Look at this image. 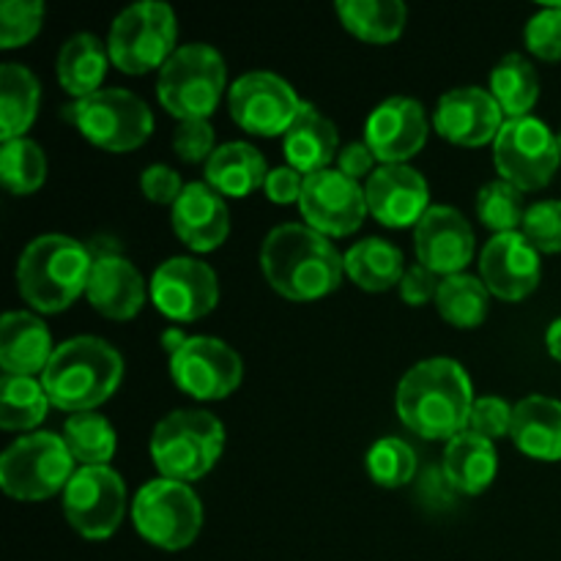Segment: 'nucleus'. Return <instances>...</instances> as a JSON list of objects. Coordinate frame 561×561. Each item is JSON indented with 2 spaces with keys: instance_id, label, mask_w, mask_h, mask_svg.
<instances>
[{
  "instance_id": "2f4dec72",
  "label": "nucleus",
  "mask_w": 561,
  "mask_h": 561,
  "mask_svg": "<svg viewBox=\"0 0 561 561\" xmlns=\"http://www.w3.org/2000/svg\"><path fill=\"white\" fill-rule=\"evenodd\" d=\"M340 22L356 38L370 44H389L403 33L405 5L400 0H340Z\"/></svg>"
},
{
  "instance_id": "6e6552de",
  "label": "nucleus",
  "mask_w": 561,
  "mask_h": 561,
  "mask_svg": "<svg viewBox=\"0 0 561 561\" xmlns=\"http://www.w3.org/2000/svg\"><path fill=\"white\" fill-rule=\"evenodd\" d=\"M75 463L64 436L31 433L0 455V488L16 502H44L66 491L75 477Z\"/></svg>"
},
{
  "instance_id": "e433bc0d",
  "label": "nucleus",
  "mask_w": 561,
  "mask_h": 561,
  "mask_svg": "<svg viewBox=\"0 0 561 561\" xmlns=\"http://www.w3.org/2000/svg\"><path fill=\"white\" fill-rule=\"evenodd\" d=\"M47 179V157L27 137L0 146V181L14 195H31Z\"/></svg>"
},
{
  "instance_id": "20e7f679",
  "label": "nucleus",
  "mask_w": 561,
  "mask_h": 561,
  "mask_svg": "<svg viewBox=\"0 0 561 561\" xmlns=\"http://www.w3.org/2000/svg\"><path fill=\"white\" fill-rule=\"evenodd\" d=\"M124 359L102 337H71L55 348L47 370L42 373L44 392L60 411H93L107 403L121 387Z\"/></svg>"
},
{
  "instance_id": "ea45409f",
  "label": "nucleus",
  "mask_w": 561,
  "mask_h": 561,
  "mask_svg": "<svg viewBox=\"0 0 561 561\" xmlns=\"http://www.w3.org/2000/svg\"><path fill=\"white\" fill-rule=\"evenodd\" d=\"M44 22L42 0H3L0 3V47L14 49L36 38Z\"/></svg>"
},
{
  "instance_id": "de8ad7c7",
  "label": "nucleus",
  "mask_w": 561,
  "mask_h": 561,
  "mask_svg": "<svg viewBox=\"0 0 561 561\" xmlns=\"http://www.w3.org/2000/svg\"><path fill=\"white\" fill-rule=\"evenodd\" d=\"M263 190H266L268 201L279 203V206L299 203L301 190H305V175H301L299 170L290 168V164H285V168H274L268 170Z\"/></svg>"
},
{
  "instance_id": "4468645a",
  "label": "nucleus",
  "mask_w": 561,
  "mask_h": 561,
  "mask_svg": "<svg viewBox=\"0 0 561 561\" xmlns=\"http://www.w3.org/2000/svg\"><path fill=\"white\" fill-rule=\"evenodd\" d=\"M170 378L195 400H222L239 389L244 362L217 337H190L170 354Z\"/></svg>"
},
{
  "instance_id": "0eeeda50",
  "label": "nucleus",
  "mask_w": 561,
  "mask_h": 561,
  "mask_svg": "<svg viewBox=\"0 0 561 561\" xmlns=\"http://www.w3.org/2000/svg\"><path fill=\"white\" fill-rule=\"evenodd\" d=\"M179 20L162 0H142L121 11L110 25V60L124 75H148L173 58Z\"/></svg>"
},
{
  "instance_id": "9d476101",
  "label": "nucleus",
  "mask_w": 561,
  "mask_h": 561,
  "mask_svg": "<svg viewBox=\"0 0 561 561\" xmlns=\"http://www.w3.org/2000/svg\"><path fill=\"white\" fill-rule=\"evenodd\" d=\"M131 520L142 540L162 551H184L203 529L201 496L186 482H146L131 502Z\"/></svg>"
},
{
  "instance_id": "c9c22d12",
  "label": "nucleus",
  "mask_w": 561,
  "mask_h": 561,
  "mask_svg": "<svg viewBox=\"0 0 561 561\" xmlns=\"http://www.w3.org/2000/svg\"><path fill=\"white\" fill-rule=\"evenodd\" d=\"M64 442L71 458L82 466H107L118 447L115 427L96 411L71 414L64 425Z\"/></svg>"
},
{
  "instance_id": "37998d69",
  "label": "nucleus",
  "mask_w": 561,
  "mask_h": 561,
  "mask_svg": "<svg viewBox=\"0 0 561 561\" xmlns=\"http://www.w3.org/2000/svg\"><path fill=\"white\" fill-rule=\"evenodd\" d=\"M513 414L515 405H510L504 398H496V394H485V398L474 400V409H471L469 416V431L488 438V442H496V438L513 433Z\"/></svg>"
},
{
  "instance_id": "9b49d317",
  "label": "nucleus",
  "mask_w": 561,
  "mask_h": 561,
  "mask_svg": "<svg viewBox=\"0 0 561 561\" xmlns=\"http://www.w3.org/2000/svg\"><path fill=\"white\" fill-rule=\"evenodd\" d=\"M493 162L504 181L520 192H537L557 175L561 164L559 137L535 115L510 118L493 140Z\"/></svg>"
},
{
  "instance_id": "a18cd8bd",
  "label": "nucleus",
  "mask_w": 561,
  "mask_h": 561,
  "mask_svg": "<svg viewBox=\"0 0 561 561\" xmlns=\"http://www.w3.org/2000/svg\"><path fill=\"white\" fill-rule=\"evenodd\" d=\"M184 186L186 184H181V175L173 168H168V164H148L140 175L142 195L151 203H159V206L173 208V203L179 201Z\"/></svg>"
},
{
  "instance_id": "09e8293b",
  "label": "nucleus",
  "mask_w": 561,
  "mask_h": 561,
  "mask_svg": "<svg viewBox=\"0 0 561 561\" xmlns=\"http://www.w3.org/2000/svg\"><path fill=\"white\" fill-rule=\"evenodd\" d=\"M373 162H376V153L370 151L367 142H348V146L340 148L337 153V170L354 181L365 179V175L370 179Z\"/></svg>"
},
{
  "instance_id": "dca6fc26",
  "label": "nucleus",
  "mask_w": 561,
  "mask_h": 561,
  "mask_svg": "<svg viewBox=\"0 0 561 561\" xmlns=\"http://www.w3.org/2000/svg\"><path fill=\"white\" fill-rule=\"evenodd\" d=\"M153 305L170 321L190 323L208 316L219 301V277L197 257H170L148 285Z\"/></svg>"
},
{
  "instance_id": "7c9ffc66",
  "label": "nucleus",
  "mask_w": 561,
  "mask_h": 561,
  "mask_svg": "<svg viewBox=\"0 0 561 561\" xmlns=\"http://www.w3.org/2000/svg\"><path fill=\"white\" fill-rule=\"evenodd\" d=\"M38 88L36 75L22 64L0 66V140H20L31 129L38 113Z\"/></svg>"
},
{
  "instance_id": "473e14b6",
  "label": "nucleus",
  "mask_w": 561,
  "mask_h": 561,
  "mask_svg": "<svg viewBox=\"0 0 561 561\" xmlns=\"http://www.w3.org/2000/svg\"><path fill=\"white\" fill-rule=\"evenodd\" d=\"M491 93L502 113L510 118H526L540 99V77L520 53H510L493 66Z\"/></svg>"
},
{
  "instance_id": "8fccbe9b",
  "label": "nucleus",
  "mask_w": 561,
  "mask_h": 561,
  "mask_svg": "<svg viewBox=\"0 0 561 561\" xmlns=\"http://www.w3.org/2000/svg\"><path fill=\"white\" fill-rule=\"evenodd\" d=\"M546 345H548V354H551L557 362H561V318H557V321L548 327Z\"/></svg>"
},
{
  "instance_id": "bb28decb",
  "label": "nucleus",
  "mask_w": 561,
  "mask_h": 561,
  "mask_svg": "<svg viewBox=\"0 0 561 561\" xmlns=\"http://www.w3.org/2000/svg\"><path fill=\"white\" fill-rule=\"evenodd\" d=\"M499 455L493 442L477 436V433L463 431L455 438H449L444 449V477L455 491L466 496L488 491L491 482L496 480Z\"/></svg>"
},
{
  "instance_id": "6ab92c4d",
  "label": "nucleus",
  "mask_w": 561,
  "mask_h": 561,
  "mask_svg": "<svg viewBox=\"0 0 561 561\" xmlns=\"http://www.w3.org/2000/svg\"><path fill=\"white\" fill-rule=\"evenodd\" d=\"M480 277L496 299H526L540 285V252L526 241L520 230L493 236L480 252Z\"/></svg>"
},
{
  "instance_id": "603ef678",
  "label": "nucleus",
  "mask_w": 561,
  "mask_h": 561,
  "mask_svg": "<svg viewBox=\"0 0 561 561\" xmlns=\"http://www.w3.org/2000/svg\"><path fill=\"white\" fill-rule=\"evenodd\" d=\"M557 137H559V153H561V129H559V135H557Z\"/></svg>"
},
{
  "instance_id": "a19ab883",
  "label": "nucleus",
  "mask_w": 561,
  "mask_h": 561,
  "mask_svg": "<svg viewBox=\"0 0 561 561\" xmlns=\"http://www.w3.org/2000/svg\"><path fill=\"white\" fill-rule=\"evenodd\" d=\"M520 233L540 255L561 252V201H540L526 208Z\"/></svg>"
},
{
  "instance_id": "f3484780",
  "label": "nucleus",
  "mask_w": 561,
  "mask_h": 561,
  "mask_svg": "<svg viewBox=\"0 0 561 561\" xmlns=\"http://www.w3.org/2000/svg\"><path fill=\"white\" fill-rule=\"evenodd\" d=\"M416 261L438 277L463 274L474 257L477 241L469 219L453 206H431L414 228Z\"/></svg>"
},
{
  "instance_id": "423d86ee",
  "label": "nucleus",
  "mask_w": 561,
  "mask_h": 561,
  "mask_svg": "<svg viewBox=\"0 0 561 561\" xmlns=\"http://www.w3.org/2000/svg\"><path fill=\"white\" fill-rule=\"evenodd\" d=\"M225 77V58L211 44H184L159 71V102L179 121H208L222 99Z\"/></svg>"
},
{
  "instance_id": "a878e982",
  "label": "nucleus",
  "mask_w": 561,
  "mask_h": 561,
  "mask_svg": "<svg viewBox=\"0 0 561 561\" xmlns=\"http://www.w3.org/2000/svg\"><path fill=\"white\" fill-rule=\"evenodd\" d=\"M513 442L535 460H561V403L546 394H529L515 403Z\"/></svg>"
},
{
  "instance_id": "58836bf2",
  "label": "nucleus",
  "mask_w": 561,
  "mask_h": 561,
  "mask_svg": "<svg viewBox=\"0 0 561 561\" xmlns=\"http://www.w3.org/2000/svg\"><path fill=\"white\" fill-rule=\"evenodd\" d=\"M367 474L381 488H403L416 474V455L403 438H378L367 453Z\"/></svg>"
},
{
  "instance_id": "72a5a7b5",
  "label": "nucleus",
  "mask_w": 561,
  "mask_h": 561,
  "mask_svg": "<svg viewBox=\"0 0 561 561\" xmlns=\"http://www.w3.org/2000/svg\"><path fill=\"white\" fill-rule=\"evenodd\" d=\"M49 398L44 383L33 376L0 378V427L3 431H31L47 416Z\"/></svg>"
},
{
  "instance_id": "2eb2a0df",
  "label": "nucleus",
  "mask_w": 561,
  "mask_h": 561,
  "mask_svg": "<svg viewBox=\"0 0 561 561\" xmlns=\"http://www.w3.org/2000/svg\"><path fill=\"white\" fill-rule=\"evenodd\" d=\"M299 211L307 228L321 236H351L362 228L367 211L365 186L348 179L337 168L305 175V190L299 197Z\"/></svg>"
},
{
  "instance_id": "1a4fd4ad",
  "label": "nucleus",
  "mask_w": 561,
  "mask_h": 561,
  "mask_svg": "<svg viewBox=\"0 0 561 561\" xmlns=\"http://www.w3.org/2000/svg\"><path fill=\"white\" fill-rule=\"evenodd\" d=\"M64 118H69L93 146L113 153L140 148L153 131L151 107L124 88H102L93 96L69 104L64 107Z\"/></svg>"
},
{
  "instance_id": "f03ea898",
  "label": "nucleus",
  "mask_w": 561,
  "mask_h": 561,
  "mask_svg": "<svg viewBox=\"0 0 561 561\" xmlns=\"http://www.w3.org/2000/svg\"><path fill=\"white\" fill-rule=\"evenodd\" d=\"M266 283L290 301H316L343 283V255L307 225H277L261 247Z\"/></svg>"
},
{
  "instance_id": "c85d7f7f",
  "label": "nucleus",
  "mask_w": 561,
  "mask_h": 561,
  "mask_svg": "<svg viewBox=\"0 0 561 561\" xmlns=\"http://www.w3.org/2000/svg\"><path fill=\"white\" fill-rule=\"evenodd\" d=\"M266 159L250 142H225L206 162V184L222 197H247L266 184Z\"/></svg>"
},
{
  "instance_id": "7ed1b4c3",
  "label": "nucleus",
  "mask_w": 561,
  "mask_h": 561,
  "mask_svg": "<svg viewBox=\"0 0 561 561\" xmlns=\"http://www.w3.org/2000/svg\"><path fill=\"white\" fill-rule=\"evenodd\" d=\"M93 255L82 241L64 233L33 239L16 263V288L33 310L53 316L88 290Z\"/></svg>"
},
{
  "instance_id": "ddd939ff",
  "label": "nucleus",
  "mask_w": 561,
  "mask_h": 561,
  "mask_svg": "<svg viewBox=\"0 0 561 561\" xmlns=\"http://www.w3.org/2000/svg\"><path fill=\"white\" fill-rule=\"evenodd\" d=\"M228 104L241 129L257 137H277L290 129L305 102L274 71H250L230 85Z\"/></svg>"
},
{
  "instance_id": "4be33fe9",
  "label": "nucleus",
  "mask_w": 561,
  "mask_h": 561,
  "mask_svg": "<svg viewBox=\"0 0 561 561\" xmlns=\"http://www.w3.org/2000/svg\"><path fill=\"white\" fill-rule=\"evenodd\" d=\"M173 230L192 252H211L230 233V211L225 197L206 181H190L173 203Z\"/></svg>"
},
{
  "instance_id": "412c9836",
  "label": "nucleus",
  "mask_w": 561,
  "mask_h": 561,
  "mask_svg": "<svg viewBox=\"0 0 561 561\" xmlns=\"http://www.w3.org/2000/svg\"><path fill=\"white\" fill-rule=\"evenodd\" d=\"M365 142L383 164H405L427 142V115L416 99L392 96L365 124Z\"/></svg>"
},
{
  "instance_id": "f704fd0d",
  "label": "nucleus",
  "mask_w": 561,
  "mask_h": 561,
  "mask_svg": "<svg viewBox=\"0 0 561 561\" xmlns=\"http://www.w3.org/2000/svg\"><path fill=\"white\" fill-rule=\"evenodd\" d=\"M488 299L491 290L480 277L471 274H453L442 279L436 307L438 316L458 329H474L488 318Z\"/></svg>"
},
{
  "instance_id": "f257e3e1",
  "label": "nucleus",
  "mask_w": 561,
  "mask_h": 561,
  "mask_svg": "<svg viewBox=\"0 0 561 561\" xmlns=\"http://www.w3.org/2000/svg\"><path fill=\"white\" fill-rule=\"evenodd\" d=\"M398 414L411 433L431 442H449L469 431L474 409L471 378L460 362L436 356L411 367L398 387Z\"/></svg>"
},
{
  "instance_id": "cd10ccee",
  "label": "nucleus",
  "mask_w": 561,
  "mask_h": 561,
  "mask_svg": "<svg viewBox=\"0 0 561 561\" xmlns=\"http://www.w3.org/2000/svg\"><path fill=\"white\" fill-rule=\"evenodd\" d=\"M110 49L107 44L99 42L93 33H75L66 38L58 53V82L66 93L80 102V99L93 96L102 91V82L107 77Z\"/></svg>"
},
{
  "instance_id": "79ce46f5",
  "label": "nucleus",
  "mask_w": 561,
  "mask_h": 561,
  "mask_svg": "<svg viewBox=\"0 0 561 561\" xmlns=\"http://www.w3.org/2000/svg\"><path fill=\"white\" fill-rule=\"evenodd\" d=\"M526 49L540 60H561V3H548L526 22Z\"/></svg>"
},
{
  "instance_id": "3c124183",
  "label": "nucleus",
  "mask_w": 561,
  "mask_h": 561,
  "mask_svg": "<svg viewBox=\"0 0 561 561\" xmlns=\"http://www.w3.org/2000/svg\"><path fill=\"white\" fill-rule=\"evenodd\" d=\"M186 340H190V337H184L179 329H168V332H164V337H162V345H164V351H168V354H175V351H179L181 345L186 343Z\"/></svg>"
},
{
  "instance_id": "b1692460",
  "label": "nucleus",
  "mask_w": 561,
  "mask_h": 561,
  "mask_svg": "<svg viewBox=\"0 0 561 561\" xmlns=\"http://www.w3.org/2000/svg\"><path fill=\"white\" fill-rule=\"evenodd\" d=\"M53 337L47 323L33 312H5L0 321V367L9 376H36L53 359Z\"/></svg>"
},
{
  "instance_id": "5701e85b",
  "label": "nucleus",
  "mask_w": 561,
  "mask_h": 561,
  "mask_svg": "<svg viewBox=\"0 0 561 561\" xmlns=\"http://www.w3.org/2000/svg\"><path fill=\"white\" fill-rule=\"evenodd\" d=\"M85 296L93 310L110 321H129L142 310L148 290L140 272L124 255L113 252V255L93 257Z\"/></svg>"
},
{
  "instance_id": "c03bdc74",
  "label": "nucleus",
  "mask_w": 561,
  "mask_h": 561,
  "mask_svg": "<svg viewBox=\"0 0 561 561\" xmlns=\"http://www.w3.org/2000/svg\"><path fill=\"white\" fill-rule=\"evenodd\" d=\"M173 151L175 157L184 159V162L197 164L208 162L214 148V129L208 121H181L179 129L173 135Z\"/></svg>"
},
{
  "instance_id": "f8f14e48",
  "label": "nucleus",
  "mask_w": 561,
  "mask_h": 561,
  "mask_svg": "<svg viewBox=\"0 0 561 561\" xmlns=\"http://www.w3.org/2000/svg\"><path fill=\"white\" fill-rule=\"evenodd\" d=\"M64 515L85 540H107L126 515V485L110 466H80L64 491Z\"/></svg>"
},
{
  "instance_id": "49530a36",
  "label": "nucleus",
  "mask_w": 561,
  "mask_h": 561,
  "mask_svg": "<svg viewBox=\"0 0 561 561\" xmlns=\"http://www.w3.org/2000/svg\"><path fill=\"white\" fill-rule=\"evenodd\" d=\"M438 288H442L438 274H433L431 268H425L422 263L405 268L403 279H400V296H403L405 305L411 307H422L427 305V301H436Z\"/></svg>"
},
{
  "instance_id": "c756f323",
  "label": "nucleus",
  "mask_w": 561,
  "mask_h": 561,
  "mask_svg": "<svg viewBox=\"0 0 561 561\" xmlns=\"http://www.w3.org/2000/svg\"><path fill=\"white\" fill-rule=\"evenodd\" d=\"M345 274L351 283L359 285L367 294H383V290L400 285L405 274L403 252L387 239H362L343 255Z\"/></svg>"
},
{
  "instance_id": "4c0bfd02",
  "label": "nucleus",
  "mask_w": 561,
  "mask_h": 561,
  "mask_svg": "<svg viewBox=\"0 0 561 561\" xmlns=\"http://www.w3.org/2000/svg\"><path fill=\"white\" fill-rule=\"evenodd\" d=\"M477 217L493 233H515L524 225V192L510 181L496 179L477 192Z\"/></svg>"
},
{
  "instance_id": "a211bd4d",
  "label": "nucleus",
  "mask_w": 561,
  "mask_h": 561,
  "mask_svg": "<svg viewBox=\"0 0 561 561\" xmlns=\"http://www.w3.org/2000/svg\"><path fill=\"white\" fill-rule=\"evenodd\" d=\"M433 126L453 146L480 148L496 140L504 126V113L485 88H453L438 99Z\"/></svg>"
},
{
  "instance_id": "393cba45",
  "label": "nucleus",
  "mask_w": 561,
  "mask_h": 561,
  "mask_svg": "<svg viewBox=\"0 0 561 561\" xmlns=\"http://www.w3.org/2000/svg\"><path fill=\"white\" fill-rule=\"evenodd\" d=\"M283 151L290 168L299 170L301 175L321 173L332 168V159H337L340 153L337 126L321 110L305 102L290 129L283 135Z\"/></svg>"
},
{
  "instance_id": "39448f33",
  "label": "nucleus",
  "mask_w": 561,
  "mask_h": 561,
  "mask_svg": "<svg viewBox=\"0 0 561 561\" xmlns=\"http://www.w3.org/2000/svg\"><path fill=\"white\" fill-rule=\"evenodd\" d=\"M148 449L164 480L195 482L217 466L225 449V427L208 411L181 409L159 420Z\"/></svg>"
},
{
  "instance_id": "aec40b11",
  "label": "nucleus",
  "mask_w": 561,
  "mask_h": 561,
  "mask_svg": "<svg viewBox=\"0 0 561 561\" xmlns=\"http://www.w3.org/2000/svg\"><path fill=\"white\" fill-rule=\"evenodd\" d=\"M367 211L387 228L420 225L431 208V190L420 170L409 164H381L365 181Z\"/></svg>"
}]
</instances>
